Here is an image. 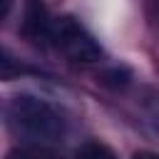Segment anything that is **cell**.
Instances as JSON below:
<instances>
[{"label": "cell", "mask_w": 159, "mask_h": 159, "mask_svg": "<svg viewBox=\"0 0 159 159\" xmlns=\"http://www.w3.org/2000/svg\"><path fill=\"white\" fill-rule=\"evenodd\" d=\"M7 122L20 139L30 144H42V147L60 142L67 132V119L62 109L35 94L12 97L7 109Z\"/></svg>", "instance_id": "cell-1"}, {"label": "cell", "mask_w": 159, "mask_h": 159, "mask_svg": "<svg viewBox=\"0 0 159 159\" xmlns=\"http://www.w3.org/2000/svg\"><path fill=\"white\" fill-rule=\"evenodd\" d=\"M52 45L75 62H97L102 57V47L97 45V40L72 15L55 17V22H52Z\"/></svg>", "instance_id": "cell-2"}, {"label": "cell", "mask_w": 159, "mask_h": 159, "mask_svg": "<svg viewBox=\"0 0 159 159\" xmlns=\"http://www.w3.org/2000/svg\"><path fill=\"white\" fill-rule=\"evenodd\" d=\"M52 22L55 20L50 17V12H47L42 0H27L20 32L32 45H45V42H52Z\"/></svg>", "instance_id": "cell-3"}, {"label": "cell", "mask_w": 159, "mask_h": 159, "mask_svg": "<svg viewBox=\"0 0 159 159\" xmlns=\"http://www.w3.org/2000/svg\"><path fill=\"white\" fill-rule=\"evenodd\" d=\"M75 159H117V154L104 144V142H84L77 152H75Z\"/></svg>", "instance_id": "cell-4"}, {"label": "cell", "mask_w": 159, "mask_h": 159, "mask_svg": "<svg viewBox=\"0 0 159 159\" xmlns=\"http://www.w3.org/2000/svg\"><path fill=\"white\" fill-rule=\"evenodd\" d=\"M7 159H57L55 152H50L42 144H27V147H17L7 154Z\"/></svg>", "instance_id": "cell-5"}, {"label": "cell", "mask_w": 159, "mask_h": 159, "mask_svg": "<svg viewBox=\"0 0 159 159\" xmlns=\"http://www.w3.org/2000/svg\"><path fill=\"white\" fill-rule=\"evenodd\" d=\"M25 72V67L12 57V55H7L5 50H0V80L2 82H10V80H15V77H20Z\"/></svg>", "instance_id": "cell-6"}, {"label": "cell", "mask_w": 159, "mask_h": 159, "mask_svg": "<svg viewBox=\"0 0 159 159\" xmlns=\"http://www.w3.org/2000/svg\"><path fill=\"white\" fill-rule=\"evenodd\" d=\"M132 159H159V154H157V152H147V149H144V152H137Z\"/></svg>", "instance_id": "cell-7"}, {"label": "cell", "mask_w": 159, "mask_h": 159, "mask_svg": "<svg viewBox=\"0 0 159 159\" xmlns=\"http://www.w3.org/2000/svg\"><path fill=\"white\" fill-rule=\"evenodd\" d=\"M10 7H12V0H0V20L10 12Z\"/></svg>", "instance_id": "cell-8"}]
</instances>
